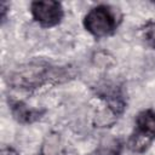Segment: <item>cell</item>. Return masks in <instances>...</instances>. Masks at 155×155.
Here are the masks:
<instances>
[{
    "label": "cell",
    "instance_id": "1",
    "mask_svg": "<svg viewBox=\"0 0 155 155\" xmlns=\"http://www.w3.org/2000/svg\"><path fill=\"white\" fill-rule=\"evenodd\" d=\"M122 19L121 12L110 5H97L84 17L85 29L96 39L113 35Z\"/></svg>",
    "mask_w": 155,
    "mask_h": 155
},
{
    "label": "cell",
    "instance_id": "2",
    "mask_svg": "<svg viewBox=\"0 0 155 155\" xmlns=\"http://www.w3.org/2000/svg\"><path fill=\"white\" fill-rule=\"evenodd\" d=\"M155 140V110L144 109L134 119V128L127 140V148L136 154L145 153Z\"/></svg>",
    "mask_w": 155,
    "mask_h": 155
},
{
    "label": "cell",
    "instance_id": "3",
    "mask_svg": "<svg viewBox=\"0 0 155 155\" xmlns=\"http://www.w3.org/2000/svg\"><path fill=\"white\" fill-rule=\"evenodd\" d=\"M30 13L42 28H52L62 22L64 8L61 2L54 0L33 1L30 4Z\"/></svg>",
    "mask_w": 155,
    "mask_h": 155
},
{
    "label": "cell",
    "instance_id": "4",
    "mask_svg": "<svg viewBox=\"0 0 155 155\" xmlns=\"http://www.w3.org/2000/svg\"><path fill=\"white\" fill-rule=\"evenodd\" d=\"M11 109L13 116L21 122H33L38 120L41 115V111L30 109L29 107L24 105L22 102H16L15 104H12Z\"/></svg>",
    "mask_w": 155,
    "mask_h": 155
},
{
    "label": "cell",
    "instance_id": "5",
    "mask_svg": "<svg viewBox=\"0 0 155 155\" xmlns=\"http://www.w3.org/2000/svg\"><path fill=\"white\" fill-rule=\"evenodd\" d=\"M142 38L149 47L155 50V22L150 21L144 24L142 28Z\"/></svg>",
    "mask_w": 155,
    "mask_h": 155
},
{
    "label": "cell",
    "instance_id": "6",
    "mask_svg": "<svg viewBox=\"0 0 155 155\" xmlns=\"http://www.w3.org/2000/svg\"><path fill=\"white\" fill-rule=\"evenodd\" d=\"M8 8H10L8 2H6V1H0V18H1V23H4V22L6 21V15H7Z\"/></svg>",
    "mask_w": 155,
    "mask_h": 155
},
{
    "label": "cell",
    "instance_id": "7",
    "mask_svg": "<svg viewBox=\"0 0 155 155\" xmlns=\"http://www.w3.org/2000/svg\"><path fill=\"white\" fill-rule=\"evenodd\" d=\"M10 155H17L15 151H12V150H10Z\"/></svg>",
    "mask_w": 155,
    "mask_h": 155
}]
</instances>
